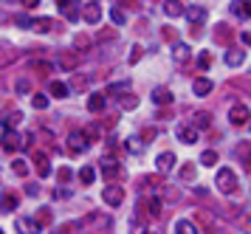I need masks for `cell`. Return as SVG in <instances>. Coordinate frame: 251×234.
Returning <instances> with one entry per match:
<instances>
[{"instance_id":"cell-25","label":"cell","mask_w":251,"mask_h":234,"mask_svg":"<svg viewBox=\"0 0 251 234\" xmlns=\"http://www.w3.org/2000/svg\"><path fill=\"white\" fill-rule=\"evenodd\" d=\"M79 135H82V141H85V144H91V141H96V138H99V127H96V124H88Z\"/></svg>"},{"instance_id":"cell-6","label":"cell","mask_w":251,"mask_h":234,"mask_svg":"<svg viewBox=\"0 0 251 234\" xmlns=\"http://www.w3.org/2000/svg\"><path fill=\"white\" fill-rule=\"evenodd\" d=\"M20 122H23V113H20V110H6V113H0V127H3V130H14Z\"/></svg>"},{"instance_id":"cell-35","label":"cell","mask_w":251,"mask_h":234,"mask_svg":"<svg viewBox=\"0 0 251 234\" xmlns=\"http://www.w3.org/2000/svg\"><path fill=\"white\" fill-rule=\"evenodd\" d=\"M110 20H113L116 26H125L127 17H125V11H122V9H116V6H113V9H110Z\"/></svg>"},{"instance_id":"cell-12","label":"cell","mask_w":251,"mask_h":234,"mask_svg":"<svg viewBox=\"0 0 251 234\" xmlns=\"http://www.w3.org/2000/svg\"><path fill=\"white\" fill-rule=\"evenodd\" d=\"M34 164H37V175L40 178H48L51 175V164H48L46 153H34Z\"/></svg>"},{"instance_id":"cell-36","label":"cell","mask_w":251,"mask_h":234,"mask_svg":"<svg viewBox=\"0 0 251 234\" xmlns=\"http://www.w3.org/2000/svg\"><path fill=\"white\" fill-rule=\"evenodd\" d=\"M141 56H144V48H141V45H133V48H130V65H136Z\"/></svg>"},{"instance_id":"cell-42","label":"cell","mask_w":251,"mask_h":234,"mask_svg":"<svg viewBox=\"0 0 251 234\" xmlns=\"http://www.w3.org/2000/svg\"><path fill=\"white\" fill-rule=\"evenodd\" d=\"M28 90H31L28 79H20V82H17V93H28Z\"/></svg>"},{"instance_id":"cell-48","label":"cell","mask_w":251,"mask_h":234,"mask_svg":"<svg viewBox=\"0 0 251 234\" xmlns=\"http://www.w3.org/2000/svg\"><path fill=\"white\" fill-rule=\"evenodd\" d=\"M144 234H152V232H144Z\"/></svg>"},{"instance_id":"cell-22","label":"cell","mask_w":251,"mask_h":234,"mask_svg":"<svg viewBox=\"0 0 251 234\" xmlns=\"http://www.w3.org/2000/svg\"><path fill=\"white\" fill-rule=\"evenodd\" d=\"M48 90H51V96H57V99H65V96H68V85H65V82H57V79L48 85Z\"/></svg>"},{"instance_id":"cell-24","label":"cell","mask_w":251,"mask_h":234,"mask_svg":"<svg viewBox=\"0 0 251 234\" xmlns=\"http://www.w3.org/2000/svg\"><path fill=\"white\" fill-rule=\"evenodd\" d=\"M28 26H31V28H34V31L46 34V31H51V26H54V23L48 20V17H37V20H31V23H28Z\"/></svg>"},{"instance_id":"cell-8","label":"cell","mask_w":251,"mask_h":234,"mask_svg":"<svg viewBox=\"0 0 251 234\" xmlns=\"http://www.w3.org/2000/svg\"><path fill=\"white\" fill-rule=\"evenodd\" d=\"M155 167H158L161 175L172 172V167H175V153H161V156L155 158Z\"/></svg>"},{"instance_id":"cell-10","label":"cell","mask_w":251,"mask_h":234,"mask_svg":"<svg viewBox=\"0 0 251 234\" xmlns=\"http://www.w3.org/2000/svg\"><path fill=\"white\" fill-rule=\"evenodd\" d=\"M85 150H88V144L82 141V135L79 133H71L68 135V153H71V156H82Z\"/></svg>"},{"instance_id":"cell-32","label":"cell","mask_w":251,"mask_h":234,"mask_svg":"<svg viewBox=\"0 0 251 234\" xmlns=\"http://www.w3.org/2000/svg\"><path fill=\"white\" fill-rule=\"evenodd\" d=\"M12 169H14V175H20V178H23V175H28V164H25L23 158H17V161L12 164Z\"/></svg>"},{"instance_id":"cell-27","label":"cell","mask_w":251,"mask_h":234,"mask_svg":"<svg viewBox=\"0 0 251 234\" xmlns=\"http://www.w3.org/2000/svg\"><path fill=\"white\" fill-rule=\"evenodd\" d=\"M125 147H127V153H133V156H138V153L144 150V141L133 135V138H127V144H125Z\"/></svg>"},{"instance_id":"cell-3","label":"cell","mask_w":251,"mask_h":234,"mask_svg":"<svg viewBox=\"0 0 251 234\" xmlns=\"http://www.w3.org/2000/svg\"><path fill=\"white\" fill-rule=\"evenodd\" d=\"M102 201L107 203V206H122V201H125V192H122V186H113V183H107L102 189Z\"/></svg>"},{"instance_id":"cell-31","label":"cell","mask_w":251,"mask_h":234,"mask_svg":"<svg viewBox=\"0 0 251 234\" xmlns=\"http://www.w3.org/2000/svg\"><path fill=\"white\" fill-rule=\"evenodd\" d=\"M201 164H206V167L217 164V153L215 150H203V153H201Z\"/></svg>"},{"instance_id":"cell-49","label":"cell","mask_w":251,"mask_h":234,"mask_svg":"<svg viewBox=\"0 0 251 234\" xmlns=\"http://www.w3.org/2000/svg\"><path fill=\"white\" fill-rule=\"evenodd\" d=\"M0 234H3V232H0Z\"/></svg>"},{"instance_id":"cell-13","label":"cell","mask_w":251,"mask_h":234,"mask_svg":"<svg viewBox=\"0 0 251 234\" xmlns=\"http://www.w3.org/2000/svg\"><path fill=\"white\" fill-rule=\"evenodd\" d=\"M14 229L20 234H40V229L34 226V220H28V217H17L14 220Z\"/></svg>"},{"instance_id":"cell-37","label":"cell","mask_w":251,"mask_h":234,"mask_svg":"<svg viewBox=\"0 0 251 234\" xmlns=\"http://www.w3.org/2000/svg\"><path fill=\"white\" fill-rule=\"evenodd\" d=\"M138 104V99L136 96H130V93H125V99H122V107H125V110H130V107H136Z\"/></svg>"},{"instance_id":"cell-30","label":"cell","mask_w":251,"mask_h":234,"mask_svg":"<svg viewBox=\"0 0 251 234\" xmlns=\"http://www.w3.org/2000/svg\"><path fill=\"white\" fill-rule=\"evenodd\" d=\"M181 181H195V164L192 161H186L181 167Z\"/></svg>"},{"instance_id":"cell-44","label":"cell","mask_w":251,"mask_h":234,"mask_svg":"<svg viewBox=\"0 0 251 234\" xmlns=\"http://www.w3.org/2000/svg\"><path fill=\"white\" fill-rule=\"evenodd\" d=\"M62 65H65V68H74V65H76V56H62Z\"/></svg>"},{"instance_id":"cell-34","label":"cell","mask_w":251,"mask_h":234,"mask_svg":"<svg viewBox=\"0 0 251 234\" xmlns=\"http://www.w3.org/2000/svg\"><path fill=\"white\" fill-rule=\"evenodd\" d=\"M31 104H34V110H46V107H48V96H43V93H34Z\"/></svg>"},{"instance_id":"cell-29","label":"cell","mask_w":251,"mask_h":234,"mask_svg":"<svg viewBox=\"0 0 251 234\" xmlns=\"http://www.w3.org/2000/svg\"><path fill=\"white\" fill-rule=\"evenodd\" d=\"M212 124V113H195V130L198 127H209Z\"/></svg>"},{"instance_id":"cell-7","label":"cell","mask_w":251,"mask_h":234,"mask_svg":"<svg viewBox=\"0 0 251 234\" xmlns=\"http://www.w3.org/2000/svg\"><path fill=\"white\" fill-rule=\"evenodd\" d=\"M228 119H231V124L243 127V124L249 122V107H246V104H234V107L228 110Z\"/></svg>"},{"instance_id":"cell-38","label":"cell","mask_w":251,"mask_h":234,"mask_svg":"<svg viewBox=\"0 0 251 234\" xmlns=\"http://www.w3.org/2000/svg\"><path fill=\"white\" fill-rule=\"evenodd\" d=\"M234 11H237L240 17H249L251 9H249V3H234Z\"/></svg>"},{"instance_id":"cell-45","label":"cell","mask_w":251,"mask_h":234,"mask_svg":"<svg viewBox=\"0 0 251 234\" xmlns=\"http://www.w3.org/2000/svg\"><path fill=\"white\" fill-rule=\"evenodd\" d=\"M240 40H243V45H251V34L243 31V34H240Z\"/></svg>"},{"instance_id":"cell-21","label":"cell","mask_w":251,"mask_h":234,"mask_svg":"<svg viewBox=\"0 0 251 234\" xmlns=\"http://www.w3.org/2000/svg\"><path fill=\"white\" fill-rule=\"evenodd\" d=\"M175 234H198V229H195L192 220H175Z\"/></svg>"},{"instance_id":"cell-47","label":"cell","mask_w":251,"mask_h":234,"mask_svg":"<svg viewBox=\"0 0 251 234\" xmlns=\"http://www.w3.org/2000/svg\"><path fill=\"white\" fill-rule=\"evenodd\" d=\"M54 234H65V232H54Z\"/></svg>"},{"instance_id":"cell-17","label":"cell","mask_w":251,"mask_h":234,"mask_svg":"<svg viewBox=\"0 0 251 234\" xmlns=\"http://www.w3.org/2000/svg\"><path fill=\"white\" fill-rule=\"evenodd\" d=\"M57 6H59V14H62V17H65V20H71V23H74V20H76V17H79V11L74 9V6H71V3H65V0H59Z\"/></svg>"},{"instance_id":"cell-20","label":"cell","mask_w":251,"mask_h":234,"mask_svg":"<svg viewBox=\"0 0 251 234\" xmlns=\"http://www.w3.org/2000/svg\"><path fill=\"white\" fill-rule=\"evenodd\" d=\"M99 17H102V9H99V3H91V6L85 9V20L91 23V26H96V23H99Z\"/></svg>"},{"instance_id":"cell-23","label":"cell","mask_w":251,"mask_h":234,"mask_svg":"<svg viewBox=\"0 0 251 234\" xmlns=\"http://www.w3.org/2000/svg\"><path fill=\"white\" fill-rule=\"evenodd\" d=\"M183 9H186V6H183V3H178V0H170V3H164V11H167L170 17H181Z\"/></svg>"},{"instance_id":"cell-14","label":"cell","mask_w":251,"mask_h":234,"mask_svg":"<svg viewBox=\"0 0 251 234\" xmlns=\"http://www.w3.org/2000/svg\"><path fill=\"white\" fill-rule=\"evenodd\" d=\"M172 59H175V62H189V59H192V48L178 43L175 48H172Z\"/></svg>"},{"instance_id":"cell-46","label":"cell","mask_w":251,"mask_h":234,"mask_svg":"<svg viewBox=\"0 0 251 234\" xmlns=\"http://www.w3.org/2000/svg\"><path fill=\"white\" fill-rule=\"evenodd\" d=\"M37 71H51V65H46V62H34Z\"/></svg>"},{"instance_id":"cell-28","label":"cell","mask_w":251,"mask_h":234,"mask_svg":"<svg viewBox=\"0 0 251 234\" xmlns=\"http://www.w3.org/2000/svg\"><path fill=\"white\" fill-rule=\"evenodd\" d=\"M79 181L82 183H93V181H96V169L93 167H82L79 169Z\"/></svg>"},{"instance_id":"cell-16","label":"cell","mask_w":251,"mask_h":234,"mask_svg":"<svg viewBox=\"0 0 251 234\" xmlns=\"http://www.w3.org/2000/svg\"><path fill=\"white\" fill-rule=\"evenodd\" d=\"M17 195H12V192H6V195H0V212H14L17 209Z\"/></svg>"},{"instance_id":"cell-15","label":"cell","mask_w":251,"mask_h":234,"mask_svg":"<svg viewBox=\"0 0 251 234\" xmlns=\"http://www.w3.org/2000/svg\"><path fill=\"white\" fill-rule=\"evenodd\" d=\"M192 90H195V96H209L212 93V79H195L192 82Z\"/></svg>"},{"instance_id":"cell-1","label":"cell","mask_w":251,"mask_h":234,"mask_svg":"<svg viewBox=\"0 0 251 234\" xmlns=\"http://www.w3.org/2000/svg\"><path fill=\"white\" fill-rule=\"evenodd\" d=\"M215 186L223 195H231V192H237V175L231 172L228 167H223V169H217V178H215Z\"/></svg>"},{"instance_id":"cell-39","label":"cell","mask_w":251,"mask_h":234,"mask_svg":"<svg viewBox=\"0 0 251 234\" xmlns=\"http://www.w3.org/2000/svg\"><path fill=\"white\" fill-rule=\"evenodd\" d=\"M71 88H74V90H82V88H88V77H76L74 82H71Z\"/></svg>"},{"instance_id":"cell-18","label":"cell","mask_w":251,"mask_h":234,"mask_svg":"<svg viewBox=\"0 0 251 234\" xmlns=\"http://www.w3.org/2000/svg\"><path fill=\"white\" fill-rule=\"evenodd\" d=\"M152 102H155V104H170V102H172L170 88H155V90H152Z\"/></svg>"},{"instance_id":"cell-11","label":"cell","mask_w":251,"mask_h":234,"mask_svg":"<svg viewBox=\"0 0 251 234\" xmlns=\"http://www.w3.org/2000/svg\"><path fill=\"white\" fill-rule=\"evenodd\" d=\"M178 138H181L183 144H195L198 141V130H195L192 124H181L178 127Z\"/></svg>"},{"instance_id":"cell-2","label":"cell","mask_w":251,"mask_h":234,"mask_svg":"<svg viewBox=\"0 0 251 234\" xmlns=\"http://www.w3.org/2000/svg\"><path fill=\"white\" fill-rule=\"evenodd\" d=\"M0 144H3V150H6V153H17V150L25 144V138H23L20 133H14V130H3Z\"/></svg>"},{"instance_id":"cell-33","label":"cell","mask_w":251,"mask_h":234,"mask_svg":"<svg viewBox=\"0 0 251 234\" xmlns=\"http://www.w3.org/2000/svg\"><path fill=\"white\" fill-rule=\"evenodd\" d=\"M127 90H130V82H119V85H110L107 93H110V96H119V93H127Z\"/></svg>"},{"instance_id":"cell-43","label":"cell","mask_w":251,"mask_h":234,"mask_svg":"<svg viewBox=\"0 0 251 234\" xmlns=\"http://www.w3.org/2000/svg\"><path fill=\"white\" fill-rule=\"evenodd\" d=\"M68 181H71V169L62 167V169H59V183H68Z\"/></svg>"},{"instance_id":"cell-4","label":"cell","mask_w":251,"mask_h":234,"mask_svg":"<svg viewBox=\"0 0 251 234\" xmlns=\"http://www.w3.org/2000/svg\"><path fill=\"white\" fill-rule=\"evenodd\" d=\"M102 175H104L107 183H113L116 178H122V164L113 161V158H104V161H102Z\"/></svg>"},{"instance_id":"cell-40","label":"cell","mask_w":251,"mask_h":234,"mask_svg":"<svg viewBox=\"0 0 251 234\" xmlns=\"http://www.w3.org/2000/svg\"><path fill=\"white\" fill-rule=\"evenodd\" d=\"M198 65H201V68L206 71V68L212 65V54H209V51H206V54H201V56H198Z\"/></svg>"},{"instance_id":"cell-5","label":"cell","mask_w":251,"mask_h":234,"mask_svg":"<svg viewBox=\"0 0 251 234\" xmlns=\"http://www.w3.org/2000/svg\"><path fill=\"white\" fill-rule=\"evenodd\" d=\"M183 17L198 28L201 23H206V6H186V9H183Z\"/></svg>"},{"instance_id":"cell-41","label":"cell","mask_w":251,"mask_h":234,"mask_svg":"<svg viewBox=\"0 0 251 234\" xmlns=\"http://www.w3.org/2000/svg\"><path fill=\"white\" fill-rule=\"evenodd\" d=\"M150 214H152V217H158V214H161V201H158V198H152V201H150Z\"/></svg>"},{"instance_id":"cell-26","label":"cell","mask_w":251,"mask_h":234,"mask_svg":"<svg viewBox=\"0 0 251 234\" xmlns=\"http://www.w3.org/2000/svg\"><path fill=\"white\" fill-rule=\"evenodd\" d=\"M48 223H51V212H48V209H40L37 217H34V226H37V229H46Z\"/></svg>"},{"instance_id":"cell-9","label":"cell","mask_w":251,"mask_h":234,"mask_svg":"<svg viewBox=\"0 0 251 234\" xmlns=\"http://www.w3.org/2000/svg\"><path fill=\"white\" fill-rule=\"evenodd\" d=\"M223 59H226L228 68H240L243 62H246V51H240V48H228Z\"/></svg>"},{"instance_id":"cell-19","label":"cell","mask_w":251,"mask_h":234,"mask_svg":"<svg viewBox=\"0 0 251 234\" xmlns=\"http://www.w3.org/2000/svg\"><path fill=\"white\" fill-rule=\"evenodd\" d=\"M88 110H93V113L104 110V93H91V99H88Z\"/></svg>"}]
</instances>
